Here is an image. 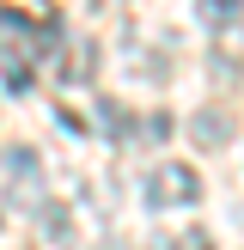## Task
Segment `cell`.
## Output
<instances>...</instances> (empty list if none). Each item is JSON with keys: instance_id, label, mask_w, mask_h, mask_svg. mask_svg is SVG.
<instances>
[{"instance_id": "obj_7", "label": "cell", "mask_w": 244, "mask_h": 250, "mask_svg": "<svg viewBox=\"0 0 244 250\" xmlns=\"http://www.w3.org/2000/svg\"><path fill=\"white\" fill-rule=\"evenodd\" d=\"M177 250H214V238H207L202 226H189V232H183V238H177Z\"/></svg>"}, {"instance_id": "obj_2", "label": "cell", "mask_w": 244, "mask_h": 250, "mask_svg": "<svg viewBox=\"0 0 244 250\" xmlns=\"http://www.w3.org/2000/svg\"><path fill=\"white\" fill-rule=\"evenodd\" d=\"M189 134H195V146H226L232 141V116H226V110H195Z\"/></svg>"}, {"instance_id": "obj_5", "label": "cell", "mask_w": 244, "mask_h": 250, "mask_svg": "<svg viewBox=\"0 0 244 250\" xmlns=\"http://www.w3.org/2000/svg\"><path fill=\"white\" fill-rule=\"evenodd\" d=\"M238 12H244L238 0H202V19L207 24H238Z\"/></svg>"}, {"instance_id": "obj_6", "label": "cell", "mask_w": 244, "mask_h": 250, "mask_svg": "<svg viewBox=\"0 0 244 250\" xmlns=\"http://www.w3.org/2000/svg\"><path fill=\"white\" fill-rule=\"evenodd\" d=\"M6 171H12V177H37V146H12V153H6Z\"/></svg>"}, {"instance_id": "obj_1", "label": "cell", "mask_w": 244, "mask_h": 250, "mask_svg": "<svg viewBox=\"0 0 244 250\" xmlns=\"http://www.w3.org/2000/svg\"><path fill=\"white\" fill-rule=\"evenodd\" d=\"M146 202L165 214V208H189L202 202V177H195L189 165H159L153 177H146Z\"/></svg>"}, {"instance_id": "obj_4", "label": "cell", "mask_w": 244, "mask_h": 250, "mask_svg": "<svg viewBox=\"0 0 244 250\" xmlns=\"http://www.w3.org/2000/svg\"><path fill=\"white\" fill-rule=\"evenodd\" d=\"M31 85H37L31 61H24V55H6V92H31Z\"/></svg>"}, {"instance_id": "obj_3", "label": "cell", "mask_w": 244, "mask_h": 250, "mask_svg": "<svg viewBox=\"0 0 244 250\" xmlns=\"http://www.w3.org/2000/svg\"><path fill=\"white\" fill-rule=\"evenodd\" d=\"M98 116H104V122H98V128H104L110 141H128V134H134V122H128V110H122L116 98H104V104H98Z\"/></svg>"}]
</instances>
